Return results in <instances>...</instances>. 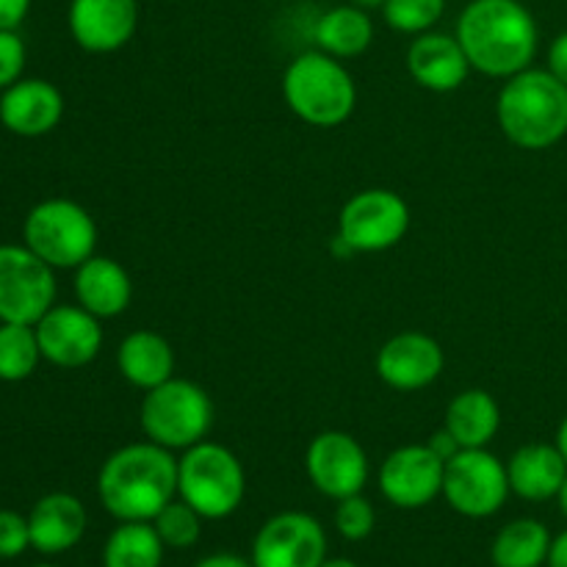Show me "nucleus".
Returning <instances> with one entry per match:
<instances>
[{
	"instance_id": "obj_1",
	"label": "nucleus",
	"mask_w": 567,
	"mask_h": 567,
	"mask_svg": "<svg viewBox=\"0 0 567 567\" xmlns=\"http://www.w3.org/2000/svg\"><path fill=\"white\" fill-rule=\"evenodd\" d=\"M457 42L471 70L491 78H513L535 61L540 31L520 0H468L457 20Z\"/></svg>"
},
{
	"instance_id": "obj_2",
	"label": "nucleus",
	"mask_w": 567,
	"mask_h": 567,
	"mask_svg": "<svg viewBox=\"0 0 567 567\" xmlns=\"http://www.w3.org/2000/svg\"><path fill=\"white\" fill-rule=\"evenodd\" d=\"M97 496L109 515L153 520L177 496V460L153 441L131 443L111 454L97 474Z\"/></svg>"
},
{
	"instance_id": "obj_3",
	"label": "nucleus",
	"mask_w": 567,
	"mask_h": 567,
	"mask_svg": "<svg viewBox=\"0 0 567 567\" xmlns=\"http://www.w3.org/2000/svg\"><path fill=\"white\" fill-rule=\"evenodd\" d=\"M504 136L520 150H548L567 136V86L548 70L507 78L496 100Z\"/></svg>"
},
{
	"instance_id": "obj_4",
	"label": "nucleus",
	"mask_w": 567,
	"mask_h": 567,
	"mask_svg": "<svg viewBox=\"0 0 567 567\" xmlns=\"http://www.w3.org/2000/svg\"><path fill=\"white\" fill-rule=\"evenodd\" d=\"M282 94L293 114L313 127L343 125L358 105L354 78L336 55H327L324 50H310L288 64Z\"/></svg>"
},
{
	"instance_id": "obj_5",
	"label": "nucleus",
	"mask_w": 567,
	"mask_h": 567,
	"mask_svg": "<svg viewBox=\"0 0 567 567\" xmlns=\"http://www.w3.org/2000/svg\"><path fill=\"white\" fill-rule=\"evenodd\" d=\"M247 476L236 454L221 443L203 441L177 460V496L205 520L230 518L244 502Z\"/></svg>"
},
{
	"instance_id": "obj_6",
	"label": "nucleus",
	"mask_w": 567,
	"mask_h": 567,
	"mask_svg": "<svg viewBox=\"0 0 567 567\" xmlns=\"http://www.w3.org/2000/svg\"><path fill=\"white\" fill-rule=\"evenodd\" d=\"M138 421L147 441L169 452H186L208 437L214 426V402L197 382L172 377L144 393Z\"/></svg>"
},
{
	"instance_id": "obj_7",
	"label": "nucleus",
	"mask_w": 567,
	"mask_h": 567,
	"mask_svg": "<svg viewBox=\"0 0 567 567\" xmlns=\"http://www.w3.org/2000/svg\"><path fill=\"white\" fill-rule=\"evenodd\" d=\"M22 241L53 269H78L97 249V225L72 199H42L22 221Z\"/></svg>"
},
{
	"instance_id": "obj_8",
	"label": "nucleus",
	"mask_w": 567,
	"mask_h": 567,
	"mask_svg": "<svg viewBox=\"0 0 567 567\" xmlns=\"http://www.w3.org/2000/svg\"><path fill=\"white\" fill-rule=\"evenodd\" d=\"M507 465L487 449H460L446 463L443 498L465 518H491L509 498Z\"/></svg>"
},
{
	"instance_id": "obj_9",
	"label": "nucleus",
	"mask_w": 567,
	"mask_h": 567,
	"mask_svg": "<svg viewBox=\"0 0 567 567\" xmlns=\"http://www.w3.org/2000/svg\"><path fill=\"white\" fill-rule=\"evenodd\" d=\"M410 230V208L391 188H365L338 216V241L347 252H385Z\"/></svg>"
},
{
	"instance_id": "obj_10",
	"label": "nucleus",
	"mask_w": 567,
	"mask_h": 567,
	"mask_svg": "<svg viewBox=\"0 0 567 567\" xmlns=\"http://www.w3.org/2000/svg\"><path fill=\"white\" fill-rule=\"evenodd\" d=\"M53 271L25 244H0V321L37 324L55 305Z\"/></svg>"
},
{
	"instance_id": "obj_11",
	"label": "nucleus",
	"mask_w": 567,
	"mask_h": 567,
	"mask_svg": "<svg viewBox=\"0 0 567 567\" xmlns=\"http://www.w3.org/2000/svg\"><path fill=\"white\" fill-rule=\"evenodd\" d=\"M327 559L324 526L308 513H280L266 520L252 543L255 567H321Z\"/></svg>"
},
{
	"instance_id": "obj_12",
	"label": "nucleus",
	"mask_w": 567,
	"mask_h": 567,
	"mask_svg": "<svg viewBox=\"0 0 567 567\" xmlns=\"http://www.w3.org/2000/svg\"><path fill=\"white\" fill-rule=\"evenodd\" d=\"M305 471L321 496L341 502V498L363 493L369 482V457L349 432L330 430L310 441Z\"/></svg>"
},
{
	"instance_id": "obj_13",
	"label": "nucleus",
	"mask_w": 567,
	"mask_h": 567,
	"mask_svg": "<svg viewBox=\"0 0 567 567\" xmlns=\"http://www.w3.org/2000/svg\"><path fill=\"white\" fill-rule=\"evenodd\" d=\"M33 327L42 360L59 369H83L103 349L100 319L81 305H53Z\"/></svg>"
},
{
	"instance_id": "obj_14",
	"label": "nucleus",
	"mask_w": 567,
	"mask_h": 567,
	"mask_svg": "<svg viewBox=\"0 0 567 567\" xmlns=\"http://www.w3.org/2000/svg\"><path fill=\"white\" fill-rule=\"evenodd\" d=\"M446 460L437 457L430 443L402 446L380 465V491L393 507L421 509L443 496Z\"/></svg>"
},
{
	"instance_id": "obj_15",
	"label": "nucleus",
	"mask_w": 567,
	"mask_h": 567,
	"mask_svg": "<svg viewBox=\"0 0 567 567\" xmlns=\"http://www.w3.org/2000/svg\"><path fill=\"white\" fill-rule=\"evenodd\" d=\"M70 33L86 53H116L138 28L136 0H70Z\"/></svg>"
},
{
	"instance_id": "obj_16",
	"label": "nucleus",
	"mask_w": 567,
	"mask_h": 567,
	"mask_svg": "<svg viewBox=\"0 0 567 567\" xmlns=\"http://www.w3.org/2000/svg\"><path fill=\"white\" fill-rule=\"evenodd\" d=\"M446 354L424 332H399L377 352V374L393 391H421L443 374Z\"/></svg>"
},
{
	"instance_id": "obj_17",
	"label": "nucleus",
	"mask_w": 567,
	"mask_h": 567,
	"mask_svg": "<svg viewBox=\"0 0 567 567\" xmlns=\"http://www.w3.org/2000/svg\"><path fill=\"white\" fill-rule=\"evenodd\" d=\"M64 116V94L42 78H20L0 94V125L14 136L39 138Z\"/></svg>"
},
{
	"instance_id": "obj_18",
	"label": "nucleus",
	"mask_w": 567,
	"mask_h": 567,
	"mask_svg": "<svg viewBox=\"0 0 567 567\" xmlns=\"http://www.w3.org/2000/svg\"><path fill=\"white\" fill-rule=\"evenodd\" d=\"M408 70L419 86L446 94L463 86L471 72V64L457 37L426 31L410 42Z\"/></svg>"
},
{
	"instance_id": "obj_19",
	"label": "nucleus",
	"mask_w": 567,
	"mask_h": 567,
	"mask_svg": "<svg viewBox=\"0 0 567 567\" xmlns=\"http://www.w3.org/2000/svg\"><path fill=\"white\" fill-rule=\"evenodd\" d=\"M28 526H31V548L44 557H55L83 540L89 515L81 498L72 493H48L33 504Z\"/></svg>"
},
{
	"instance_id": "obj_20",
	"label": "nucleus",
	"mask_w": 567,
	"mask_h": 567,
	"mask_svg": "<svg viewBox=\"0 0 567 567\" xmlns=\"http://www.w3.org/2000/svg\"><path fill=\"white\" fill-rule=\"evenodd\" d=\"M75 299L97 319L122 316L133 299L131 275L120 260L92 255L75 269Z\"/></svg>"
},
{
	"instance_id": "obj_21",
	"label": "nucleus",
	"mask_w": 567,
	"mask_h": 567,
	"mask_svg": "<svg viewBox=\"0 0 567 567\" xmlns=\"http://www.w3.org/2000/svg\"><path fill=\"white\" fill-rule=\"evenodd\" d=\"M507 476L509 491L524 502H551L567 476V460L557 443H529L509 457Z\"/></svg>"
},
{
	"instance_id": "obj_22",
	"label": "nucleus",
	"mask_w": 567,
	"mask_h": 567,
	"mask_svg": "<svg viewBox=\"0 0 567 567\" xmlns=\"http://www.w3.org/2000/svg\"><path fill=\"white\" fill-rule=\"evenodd\" d=\"M116 369L133 388L153 391L175 377V349L153 330H136L116 349Z\"/></svg>"
},
{
	"instance_id": "obj_23",
	"label": "nucleus",
	"mask_w": 567,
	"mask_h": 567,
	"mask_svg": "<svg viewBox=\"0 0 567 567\" xmlns=\"http://www.w3.org/2000/svg\"><path fill=\"white\" fill-rule=\"evenodd\" d=\"M446 426L460 449H487L502 426L498 402L482 388L457 393L446 408Z\"/></svg>"
},
{
	"instance_id": "obj_24",
	"label": "nucleus",
	"mask_w": 567,
	"mask_h": 567,
	"mask_svg": "<svg viewBox=\"0 0 567 567\" xmlns=\"http://www.w3.org/2000/svg\"><path fill=\"white\" fill-rule=\"evenodd\" d=\"M371 42H374V22L369 11L352 3L324 11L316 22V44L336 59H354L365 53Z\"/></svg>"
},
{
	"instance_id": "obj_25",
	"label": "nucleus",
	"mask_w": 567,
	"mask_h": 567,
	"mask_svg": "<svg viewBox=\"0 0 567 567\" xmlns=\"http://www.w3.org/2000/svg\"><path fill=\"white\" fill-rule=\"evenodd\" d=\"M551 532L535 518H518L504 526L491 548L496 567H543L551 551Z\"/></svg>"
},
{
	"instance_id": "obj_26",
	"label": "nucleus",
	"mask_w": 567,
	"mask_h": 567,
	"mask_svg": "<svg viewBox=\"0 0 567 567\" xmlns=\"http://www.w3.org/2000/svg\"><path fill=\"white\" fill-rule=\"evenodd\" d=\"M164 551L153 520H125L105 540L103 567H161Z\"/></svg>"
},
{
	"instance_id": "obj_27",
	"label": "nucleus",
	"mask_w": 567,
	"mask_h": 567,
	"mask_svg": "<svg viewBox=\"0 0 567 567\" xmlns=\"http://www.w3.org/2000/svg\"><path fill=\"white\" fill-rule=\"evenodd\" d=\"M42 360L37 327L0 321V382H22Z\"/></svg>"
},
{
	"instance_id": "obj_28",
	"label": "nucleus",
	"mask_w": 567,
	"mask_h": 567,
	"mask_svg": "<svg viewBox=\"0 0 567 567\" xmlns=\"http://www.w3.org/2000/svg\"><path fill=\"white\" fill-rule=\"evenodd\" d=\"M203 520L205 518L192 507V504H186L183 498L181 502L175 498V502H169L158 515H155L153 526L166 548L186 551V548H192L194 543L199 540V535H203Z\"/></svg>"
},
{
	"instance_id": "obj_29",
	"label": "nucleus",
	"mask_w": 567,
	"mask_h": 567,
	"mask_svg": "<svg viewBox=\"0 0 567 567\" xmlns=\"http://www.w3.org/2000/svg\"><path fill=\"white\" fill-rule=\"evenodd\" d=\"M446 11V0H385L382 17L399 33H426Z\"/></svg>"
},
{
	"instance_id": "obj_30",
	"label": "nucleus",
	"mask_w": 567,
	"mask_h": 567,
	"mask_svg": "<svg viewBox=\"0 0 567 567\" xmlns=\"http://www.w3.org/2000/svg\"><path fill=\"white\" fill-rule=\"evenodd\" d=\"M377 526V513L371 507L369 498L358 496H349L338 502L336 509V529L343 540L349 543H360L374 532Z\"/></svg>"
},
{
	"instance_id": "obj_31",
	"label": "nucleus",
	"mask_w": 567,
	"mask_h": 567,
	"mask_svg": "<svg viewBox=\"0 0 567 567\" xmlns=\"http://www.w3.org/2000/svg\"><path fill=\"white\" fill-rule=\"evenodd\" d=\"M31 548V526L25 515L0 509V559H17Z\"/></svg>"
},
{
	"instance_id": "obj_32",
	"label": "nucleus",
	"mask_w": 567,
	"mask_h": 567,
	"mask_svg": "<svg viewBox=\"0 0 567 567\" xmlns=\"http://www.w3.org/2000/svg\"><path fill=\"white\" fill-rule=\"evenodd\" d=\"M25 70V42L17 28L0 31V92L17 83Z\"/></svg>"
},
{
	"instance_id": "obj_33",
	"label": "nucleus",
	"mask_w": 567,
	"mask_h": 567,
	"mask_svg": "<svg viewBox=\"0 0 567 567\" xmlns=\"http://www.w3.org/2000/svg\"><path fill=\"white\" fill-rule=\"evenodd\" d=\"M548 72L567 86V31L559 33L548 48Z\"/></svg>"
},
{
	"instance_id": "obj_34",
	"label": "nucleus",
	"mask_w": 567,
	"mask_h": 567,
	"mask_svg": "<svg viewBox=\"0 0 567 567\" xmlns=\"http://www.w3.org/2000/svg\"><path fill=\"white\" fill-rule=\"evenodd\" d=\"M31 0H0V31L17 28L28 17Z\"/></svg>"
},
{
	"instance_id": "obj_35",
	"label": "nucleus",
	"mask_w": 567,
	"mask_h": 567,
	"mask_svg": "<svg viewBox=\"0 0 567 567\" xmlns=\"http://www.w3.org/2000/svg\"><path fill=\"white\" fill-rule=\"evenodd\" d=\"M430 449H432V452L437 454V457H441V460H446V463H449V460H452L454 454L460 452V443L454 441V437H452V432H449L446 426H443L441 432H435V435L430 437Z\"/></svg>"
},
{
	"instance_id": "obj_36",
	"label": "nucleus",
	"mask_w": 567,
	"mask_h": 567,
	"mask_svg": "<svg viewBox=\"0 0 567 567\" xmlns=\"http://www.w3.org/2000/svg\"><path fill=\"white\" fill-rule=\"evenodd\" d=\"M194 567H255V565L247 563V559L236 557V554H210V557L199 559Z\"/></svg>"
},
{
	"instance_id": "obj_37",
	"label": "nucleus",
	"mask_w": 567,
	"mask_h": 567,
	"mask_svg": "<svg viewBox=\"0 0 567 567\" xmlns=\"http://www.w3.org/2000/svg\"><path fill=\"white\" fill-rule=\"evenodd\" d=\"M548 567H567V529L551 540V551H548Z\"/></svg>"
},
{
	"instance_id": "obj_38",
	"label": "nucleus",
	"mask_w": 567,
	"mask_h": 567,
	"mask_svg": "<svg viewBox=\"0 0 567 567\" xmlns=\"http://www.w3.org/2000/svg\"><path fill=\"white\" fill-rule=\"evenodd\" d=\"M557 449L563 452V457L567 460V415H565L563 424H559V430H557Z\"/></svg>"
},
{
	"instance_id": "obj_39",
	"label": "nucleus",
	"mask_w": 567,
	"mask_h": 567,
	"mask_svg": "<svg viewBox=\"0 0 567 567\" xmlns=\"http://www.w3.org/2000/svg\"><path fill=\"white\" fill-rule=\"evenodd\" d=\"M349 3L358 6V9L371 11V9H382V6H385V0H349Z\"/></svg>"
},
{
	"instance_id": "obj_40",
	"label": "nucleus",
	"mask_w": 567,
	"mask_h": 567,
	"mask_svg": "<svg viewBox=\"0 0 567 567\" xmlns=\"http://www.w3.org/2000/svg\"><path fill=\"white\" fill-rule=\"evenodd\" d=\"M321 567H360V565L352 563V559L338 557V559H324V563H321Z\"/></svg>"
},
{
	"instance_id": "obj_41",
	"label": "nucleus",
	"mask_w": 567,
	"mask_h": 567,
	"mask_svg": "<svg viewBox=\"0 0 567 567\" xmlns=\"http://www.w3.org/2000/svg\"><path fill=\"white\" fill-rule=\"evenodd\" d=\"M557 502H559V509H563V515L567 518V476H565L563 487H559V493H557Z\"/></svg>"
},
{
	"instance_id": "obj_42",
	"label": "nucleus",
	"mask_w": 567,
	"mask_h": 567,
	"mask_svg": "<svg viewBox=\"0 0 567 567\" xmlns=\"http://www.w3.org/2000/svg\"><path fill=\"white\" fill-rule=\"evenodd\" d=\"M33 567H55V565H48V563H42V565H33Z\"/></svg>"
}]
</instances>
